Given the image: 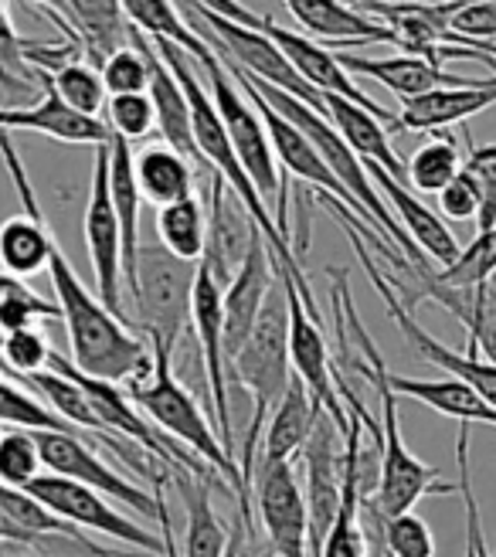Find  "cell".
I'll return each instance as SVG.
<instances>
[{
  "mask_svg": "<svg viewBox=\"0 0 496 557\" xmlns=\"http://www.w3.org/2000/svg\"><path fill=\"white\" fill-rule=\"evenodd\" d=\"M368 174L374 181V187L381 190L384 205L392 208V214L398 218V225L408 232V238L416 242L422 248V256L435 265V269H449L459 256L462 248L456 242V235L446 228V221L438 218L425 201L416 198V190H411L408 184L395 181L388 171H381L377 163H364Z\"/></svg>",
  "mask_w": 496,
  "mask_h": 557,
  "instance_id": "18",
  "label": "cell"
},
{
  "mask_svg": "<svg viewBox=\"0 0 496 557\" xmlns=\"http://www.w3.org/2000/svg\"><path fill=\"white\" fill-rule=\"evenodd\" d=\"M208 248H204V265L214 275V283L228 289V283L238 275L248 248H252V238L259 235V225L248 211L241 208V201L228 190V184L222 177H211V194H208Z\"/></svg>",
  "mask_w": 496,
  "mask_h": 557,
  "instance_id": "16",
  "label": "cell"
},
{
  "mask_svg": "<svg viewBox=\"0 0 496 557\" xmlns=\"http://www.w3.org/2000/svg\"><path fill=\"white\" fill-rule=\"evenodd\" d=\"M99 72H102L109 96H129V92L150 89V62L133 41L126 48H120L116 54H109Z\"/></svg>",
  "mask_w": 496,
  "mask_h": 557,
  "instance_id": "40",
  "label": "cell"
},
{
  "mask_svg": "<svg viewBox=\"0 0 496 557\" xmlns=\"http://www.w3.org/2000/svg\"><path fill=\"white\" fill-rule=\"evenodd\" d=\"M489 106H496V75L480 78L476 86L462 89H435L429 96L401 102V113L395 116L398 133H443L446 126L466 123L470 116L486 113Z\"/></svg>",
  "mask_w": 496,
  "mask_h": 557,
  "instance_id": "22",
  "label": "cell"
},
{
  "mask_svg": "<svg viewBox=\"0 0 496 557\" xmlns=\"http://www.w3.org/2000/svg\"><path fill=\"white\" fill-rule=\"evenodd\" d=\"M123 17L150 41L177 45L187 59H195V62L211 54V45L184 21L174 0H123Z\"/></svg>",
  "mask_w": 496,
  "mask_h": 557,
  "instance_id": "30",
  "label": "cell"
},
{
  "mask_svg": "<svg viewBox=\"0 0 496 557\" xmlns=\"http://www.w3.org/2000/svg\"><path fill=\"white\" fill-rule=\"evenodd\" d=\"M51 344L41 330H17V333H8L4 344H0V357H4V364L11 368V381L17 377H27V374H38V371H48V360H51Z\"/></svg>",
  "mask_w": 496,
  "mask_h": 557,
  "instance_id": "42",
  "label": "cell"
},
{
  "mask_svg": "<svg viewBox=\"0 0 496 557\" xmlns=\"http://www.w3.org/2000/svg\"><path fill=\"white\" fill-rule=\"evenodd\" d=\"M133 144H126L123 136H109V194H113V208L123 228V272L126 286L136 272V259H140V205L144 194L136 184L133 171Z\"/></svg>",
  "mask_w": 496,
  "mask_h": 557,
  "instance_id": "28",
  "label": "cell"
},
{
  "mask_svg": "<svg viewBox=\"0 0 496 557\" xmlns=\"http://www.w3.org/2000/svg\"><path fill=\"white\" fill-rule=\"evenodd\" d=\"M0 422L14 429H27V432H75L38 395H32L27 387H21L17 381L4 374H0Z\"/></svg>",
  "mask_w": 496,
  "mask_h": 557,
  "instance_id": "34",
  "label": "cell"
},
{
  "mask_svg": "<svg viewBox=\"0 0 496 557\" xmlns=\"http://www.w3.org/2000/svg\"><path fill=\"white\" fill-rule=\"evenodd\" d=\"M364 531H368V537H374V544H377V554H381V557H392L388 550H384V544H381V534H377V527H374L371 520H368V527H364Z\"/></svg>",
  "mask_w": 496,
  "mask_h": 557,
  "instance_id": "47",
  "label": "cell"
},
{
  "mask_svg": "<svg viewBox=\"0 0 496 557\" xmlns=\"http://www.w3.org/2000/svg\"><path fill=\"white\" fill-rule=\"evenodd\" d=\"M496 272V228L476 232V238L462 248V256L449 269H435L438 283L466 289V286H483Z\"/></svg>",
  "mask_w": 496,
  "mask_h": 557,
  "instance_id": "37",
  "label": "cell"
},
{
  "mask_svg": "<svg viewBox=\"0 0 496 557\" xmlns=\"http://www.w3.org/2000/svg\"><path fill=\"white\" fill-rule=\"evenodd\" d=\"M438 211L452 221H476L480 218V187L470 174H459L443 194H438Z\"/></svg>",
  "mask_w": 496,
  "mask_h": 557,
  "instance_id": "43",
  "label": "cell"
},
{
  "mask_svg": "<svg viewBox=\"0 0 496 557\" xmlns=\"http://www.w3.org/2000/svg\"><path fill=\"white\" fill-rule=\"evenodd\" d=\"M388 275V272H384ZM388 283L395 286L398 299L416 313V306L432 299L438 302L443 310H449L462 326L470 333V344L466 347H476L489 364H496V272L486 278L483 286H446L438 283L435 265H411L405 275H388Z\"/></svg>",
  "mask_w": 496,
  "mask_h": 557,
  "instance_id": "11",
  "label": "cell"
},
{
  "mask_svg": "<svg viewBox=\"0 0 496 557\" xmlns=\"http://www.w3.org/2000/svg\"><path fill=\"white\" fill-rule=\"evenodd\" d=\"M106 126L113 136H123L126 144L144 139L157 129V109L150 92H129V96H109L106 102Z\"/></svg>",
  "mask_w": 496,
  "mask_h": 557,
  "instance_id": "38",
  "label": "cell"
},
{
  "mask_svg": "<svg viewBox=\"0 0 496 557\" xmlns=\"http://www.w3.org/2000/svg\"><path fill=\"white\" fill-rule=\"evenodd\" d=\"M347 4H354V8H357V4H361V0H347Z\"/></svg>",
  "mask_w": 496,
  "mask_h": 557,
  "instance_id": "49",
  "label": "cell"
},
{
  "mask_svg": "<svg viewBox=\"0 0 496 557\" xmlns=\"http://www.w3.org/2000/svg\"><path fill=\"white\" fill-rule=\"evenodd\" d=\"M283 4L299 21V27H307L320 41H330V48H357L377 41L395 45V32L388 24L368 11H357L347 0H283Z\"/></svg>",
  "mask_w": 496,
  "mask_h": 557,
  "instance_id": "21",
  "label": "cell"
},
{
  "mask_svg": "<svg viewBox=\"0 0 496 557\" xmlns=\"http://www.w3.org/2000/svg\"><path fill=\"white\" fill-rule=\"evenodd\" d=\"M27 493H32L35 499H41L54 517H62L65 523L78 527V531L106 534L120 544H129L133 550L168 557V550L174 544L171 527H163V541H160L153 531H147L144 523H136L126 513H120L113 499H106L102 493L82 486V483H72L65 476H54V472H41V476L27 486Z\"/></svg>",
  "mask_w": 496,
  "mask_h": 557,
  "instance_id": "10",
  "label": "cell"
},
{
  "mask_svg": "<svg viewBox=\"0 0 496 557\" xmlns=\"http://www.w3.org/2000/svg\"><path fill=\"white\" fill-rule=\"evenodd\" d=\"M235 374L238 384L252 395V425H248L245 445H241V476L245 486H252L256 476V456L265 432V414L283 401L286 387L293 384V357H289V296L286 283L275 275V283L265 296V306L259 313V323L252 337L245 341L238 357L232 360L228 377Z\"/></svg>",
  "mask_w": 496,
  "mask_h": 557,
  "instance_id": "3",
  "label": "cell"
},
{
  "mask_svg": "<svg viewBox=\"0 0 496 557\" xmlns=\"http://www.w3.org/2000/svg\"><path fill=\"white\" fill-rule=\"evenodd\" d=\"M195 65L201 69V75H208V86H211L208 92L218 106V113H222V123L232 136L248 181L256 184L259 198L269 205V211L275 214V225H280L283 238L289 242V184H286L289 177L280 171V160H275L272 139H269V129L259 116V109L241 92L235 75L218 62L214 51Z\"/></svg>",
  "mask_w": 496,
  "mask_h": 557,
  "instance_id": "5",
  "label": "cell"
},
{
  "mask_svg": "<svg viewBox=\"0 0 496 557\" xmlns=\"http://www.w3.org/2000/svg\"><path fill=\"white\" fill-rule=\"evenodd\" d=\"M337 221H340V228H344L347 242L354 245L357 259H361V265H364V272H368V278H371L374 293L381 296L384 310H388V317H392L395 326L401 330L405 344H408L411 350H416L422 360H429L432 368H443L449 377H456V381H462V384H470L480 398H486V401L496 408V364H489V360H486L476 347L452 350V347H446L443 341H435L432 333L416 320V313H411L408 306L398 299L395 286L388 283V275H384V272L377 269L374 252L368 248V242H364L361 235H357V228L350 225V221H344V218H337Z\"/></svg>",
  "mask_w": 496,
  "mask_h": 557,
  "instance_id": "7",
  "label": "cell"
},
{
  "mask_svg": "<svg viewBox=\"0 0 496 557\" xmlns=\"http://www.w3.org/2000/svg\"><path fill=\"white\" fill-rule=\"evenodd\" d=\"M317 418H320V405L307 392V384L293 374V384L286 387L283 401L269 414V425H265L262 445H259V459L296 462L317 425Z\"/></svg>",
  "mask_w": 496,
  "mask_h": 557,
  "instance_id": "26",
  "label": "cell"
},
{
  "mask_svg": "<svg viewBox=\"0 0 496 557\" xmlns=\"http://www.w3.org/2000/svg\"><path fill=\"white\" fill-rule=\"evenodd\" d=\"M0 435H4V432H0Z\"/></svg>",
  "mask_w": 496,
  "mask_h": 557,
  "instance_id": "51",
  "label": "cell"
},
{
  "mask_svg": "<svg viewBox=\"0 0 496 557\" xmlns=\"http://www.w3.org/2000/svg\"><path fill=\"white\" fill-rule=\"evenodd\" d=\"M275 275L286 283V296H289V357H293V374L307 384V392L313 395V401L320 405V411H326L334 422L350 432L354 414H347L340 392H337V368L334 360L326 354V341H323V330L317 323V317L307 310V302L296 293V275L289 269H283L280 262L272 259Z\"/></svg>",
  "mask_w": 496,
  "mask_h": 557,
  "instance_id": "14",
  "label": "cell"
},
{
  "mask_svg": "<svg viewBox=\"0 0 496 557\" xmlns=\"http://www.w3.org/2000/svg\"><path fill=\"white\" fill-rule=\"evenodd\" d=\"M459 174H462V153L446 129L435 133V139L422 144L408 160V187H416L422 194H443Z\"/></svg>",
  "mask_w": 496,
  "mask_h": 557,
  "instance_id": "33",
  "label": "cell"
},
{
  "mask_svg": "<svg viewBox=\"0 0 496 557\" xmlns=\"http://www.w3.org/2000/svg\"><path fill=\"white\" fill-rule=\"evenodd\" d=\"M133 171H136V184H140L144 201H150L153 208H168L195 194L198 166L168 144L144 147L133 157Z\"/></svg>",
  "mask_w": 496,
  "mask_h": 557,
  "instance_id": "29",
  "label": "cell"
},
{
  "mask_svg": "<svg viewBox=\"0 0 496 557\" xmlns=\"http://www.w3.org/2000/svg\"><path fill=\"white\" fill-rule=\"evenodd\" d=\"M340 283H334V299H337V330H340V354H344V364H350L357 374L364 381H371V387L377 392V401H381V411H377V429L381 435L374 438L377 453H381V480H377V493L364 504L381 513L384 520L392 517H401V513H411V507L419 504L425 496H449L456 493L459 486L446 483L438 476L435 466H425L419 456L408 453V445L401 438V425H398V395L388 381V364H384V357L377 354L374 341L368 326L361 323L354 310V299H350V289L344 283L340 269H334Z\"/></svg>",
  "mask_w": 496,
  "mask_h": 557,
  "instance_id": "1",
  "label": "cell"
},
{
  "mask_svg": "<svg viewBox=\"0 0 496 557\" xmlns=\"http://www.w3.org/2000/svg\"><path fill=\"white\" fill-rule=\"evenodd\" d=\"M201 4L211 8L214 14H222V17L235 21V24H245V27H252V32L265 35L275 48H280V51L286 54V62H289L302 78H307L317 92L344 96V99H350V102H357V106L371 109V113H374L377 120L388 123V129L395 126V116H398V113H388V109L377 106L368 92H361V89L354 86V75L340 65L337 51H330L326 45H320V41H313V38H307V35L293 32V27L275 24V21L265 17V14H256V11L241 8L238 0H201Z\"/></svg>",
  "mask_w": 496,
  "mask_h": 557,
  "instance_id": "8",
  "label": "cell"
},
{
  "mask_svg": "<svg viewBox=\"0 0 496 557\" xmlns=\"http://www.w3.org/2000/svg\"><path fill=\"white\" fill-rule=\"evenodd\" d=\"M275 283V269H272V252L262 238V232L252 238V248L238 269V275L228 283V289L222 293V337H225V360L232 368V360L238 357V350L245 347V341L252 337V330L259 323V313L265 306V296Z\"/></svg>",
  "mask_w": 496,
  "mask_h": 557,
  "instance_id": "15",
  "label": "cell"
},
{
  "mask_svg": "<svg viewBox=\"0 0 496 557\" xmlns=\"http://www.w3.org/2000/svg\"><path fill=\"white\" fill-rule=\"evenodd\" d=\"M0 541H14V544H32V537H27L24 531H17V527L0 513Z\"/></svg>",
  "mask_w": 496,
  "mask_h": 557,
  "instance_id": "44",
  "label": "cell"
},
{
  "mask_svg": "<svg viewBox=\"0 0 496 557\" xmlns=\"http://www.w3.org/2000/svg\"><path fill=\"white\" fill-rule=\"evenodd\" d=\"M0 129L41 133V136L59 139V144H75V147H102L109 144V136H113L106 120H89V116H78L75 109H69L59 99V92L51 89L48 72H45V96L35 106H0Z\"/></svg>",
  "mask_w": 496,
  "mask_h": 557,
  "instance_id": "19",
  "label": "cell"
},
{
  "mask_svg": "<svg viewBox=\"0 0 496 557\" xmlns=\"http://www.w3.org/2000/svg\"><path fill=\"white\" fill-rule=\"evenodd\" d=\"M38 445H41V459L45 469L54 472V476H65L72 483H82L96 493H102L113 504L129 507L133 513H140L160 527H171L168 507H163L160 493L144 490L140 483L126 480L116 466H109L92 445L82 438L78 432H35Z\"/></svg>",
  "mask_w": 496,
  "mask_h": 557,
  "instance_id": "9",
  "label": "cell"
},
{
  "mask_svg": "<svg viewBox=\"0 0 496 557\" xmlns=\"http://www.w3.org/2000/svg\"><path fill=\"white\" fill-rule=\"evenodd\" d=\"M201 262L171 256L163 245H140V259L129 278L133 323L147 344L177 354L184 330L190 326V302H195Z\"/></svg>",
  "mask_w": 496,
  "mask_h": 557,
  "instance_id": "6",
  "label": "cell"
},
{
  "mask_svg": "<svg viewBox=\"0 0 496 557\" xmlns=\"http://www.w3.org/2000/svg\"><path fill=\"white\" fill-rule=\"evenodd\" d=\"M462 171L470 174L480 187V218L476 228L489 232L496 228V144H473L462 157Z\"/></svg>",
  "mask_w": 496,
  "mask_h": 557,
  "instance_id": "41",
  "label": "cell"
},
{
  "mask_svg": "<svg viewBox=\"0 0 496 557\" xmlns=\"http://www.w3.org/2000/svg\"><path fill=\"white\" fill-rule=\"evenodd\" d=\"M129 41L147 54L150 62V99H153V109H157V133L168 147H174L181 157H187L190 163L198 166L201 174H208V166L201 160V150H198V139H195V120H190V102L181 89L177 75L171 72V65L160 59V51L153 48V41L147 35H140L136 27L129 24ZM214 177V174H208Z\"/></svg>",
  "mask_w": 496,
  "mask_h": 557,
  "instance_id": "17",
  "label": "cell"
},
{
  "mask_svg": "<svg viewBox=\"0 0 496 557\" xmlns=\"http://www.w3.org/2000/svg\"><path fill=\"white\" fill-rule=\"evenodd\" d=\"M150 354H153L150 374L133 381V387H126L133 405L140 408L160 432H168L174 442H181L190 456L208 462L225 483L238 486V493H248L241 466L228 456L225 442L214 432L208 411L198 405V395L177 377L174 354L163 347H153V344H150Z\"/></svg>",
  "mask_w": 496,
  "mask_h": 557,
  "instance_id": "4",
  "label": "cell"
},
{
  "mask_svg": "<svg viewBox=\"0 0 496 557\" xmlns=\"http://www.w3.org/2000/svg\"><path fill=\"white\" fill-rule=\"evenodd\" d=\"M392 387L398 398L422 401L438 414L456 418L459 425H489L496 429V408L480 398L470 384H462L456 377H405V374H388Z\"/></svg>",
  "mask_w": 496,
  "mask_h": 557,
  "instance_id": "27",
  "label": "cell"
},
{
  "mask_svg": "<svg viewBox=\"0 0 496 557\" xmlns=\"http://www.w3.org/2000/svg\"><path fill=\"white\" fill-rule=\"evenodd\" d=\"M62 11L69 14L72 27L54 17L51 21L65 27L69 38L86 51V62L102 69L109 54H116L120 48L129 45V24L123 17V0H62Z\"/></svg>",
  "mask_w": 496,
  "mask_h": 557,
  "instance_id": "24",
  "label": "cell"
},
{
  "mask_svg": "<svg viewBox=\"0 0 496 557\" xmlns=\"http://www.w3.org/2000/svg\"><path fill=\"white\" fill-rule=\"evenodd\" d=\"M35 4H62V0H35Z\"/></svg>",
  "mask_w": 496,
  "mask_h": 557,
  "instance_id": "48",
  "label": "cell"
},
{
  "mask_svg": "<svg viewBox=\"0 0 496 557\" xmlns=\"http://www.w3.org/2000/svg\"><path fill=\"white\" fill-rule=\"evenodd\" d=\"M174 483L184 496V510H187V537L181 557H228L235 531L225 527V520L214 510L211 476L184 469L174 476Z\"/></svg>",
  "mask_w": 496,
  "mask_h": 557,
  "instance_id": "25",
  "label": "cell"
},
{
  "mask_svg": "<svg viewBox=\"0 0 496 557\" xmlns=\"http://www.w3.org/2000/svg\"><path fill=\"white\" fill-rule=\"evenodd\" d=\"M252 493L265 544L280 557H310V510L296 476V462L259 459Z\"/></svg>",
  "mask_w": 496,
  "mask_h": 557,
  "instance_id": "13",
  "label": "cell"
},
{
  "mask_svg": "<svg viewBox=\"0 0 496 557\" xmlns=\"http://www.w3.org/2000/svg\"><path fill=\"white\" fill-rule=\"evenodd\" d=\"M241 557H280L272 547H241Z\"/></svg>",
  "mask_w": 496,
  "mask_h": 557,
  "instance_id": "46",
  "label": "cell"
},
{
  "mask_svg": "<svg viewBox=\"0 0 496 557\" xmlns=\"http://www.w3.org/2000/svg\"><path fill=\"white\" fill-rule=\"evenodd\" d=\"M41 320H62V310H59V302L38 296L27 283L0 299V333H4V337L17 330H32Z\"/></svg>",
  "mask_w": 496,
  "mask_h": 557,
  "instance_id": "39",
  "label": "cell"
},
{
  "mask_svg": "<svg viewBox=\"0 0 496 557\" xmlns=\"http://www.w3.org/2000/svg\"><path fill=\"white\" fill-rule=\"evenodd\" d=\"M48 82L51 89L59 92V99L75 109L78 116H89V120H102L106 113V102H109V92H106V82H102V72L86 62V59H72V62H62L59 69L48 72Z\"/></svg>",
  "mask_w": 496,
  "mask_h": 557,
  "instance_id": "32",
  "label": "cell"
},
{
  "mask_svg": "<svg viewBox=\"0 0 496 557\" xmlns=\"http://www.w3.org/2000/svg\"><path fill=\"white\" fill-rule=\"evenodd\" d=\"M340 65L350 75H364L374 78L377 86L395 92L401 102L429 96L435 89H462V86H476L480 78H466V75H449L446 69H438L419 54H392V59H368V54H354V51H337Z\"/></svg>",
  "mask_w": 496,
  "mask_h": 557,
  "instance_id": "20",
  "label": "cell"
},
{
  "mask_svg": "<svg viewBox=\"0 0 496 557\" xmlns=\"http://www.w3.org/2000/svg\"><path fill=\"white\" fill-rule=\"evenodd\" d=\"M361 510L368 513V520L377 527L381 544L392 557H435V537L429 531V523L419 513H401L384 520L381 513H374L364 499H361Z\"/></svg>",
  "mask_w": 496,
  "mask_h": 557,
  "instance_id": "35",
  "label": "cell"
},
{
  "mask_svg": "<svg viewBox=\"0 0 496 557\" xmlns=\"http://www.w3.org/2000/svg\"><path fill=\"white\" fill-rule=\"evenodd\" d=\"M323 116L337 126V133L347 139V147L361 157L364 163H377L381 171H388L395 181L408 184V163L392 147V129L384 120H377L371 109L357 106L344 96L323 92Z\"/></svg>",
  "mask_w": 496,
  "mask_h": 557,
  "instance_id": "23",
  "label": "cell"
},
{
  "mask_svg": "<svg viewBox=\"0 0 496 557\" xmlns=\"http://www.w3.org/2000/svg\"><path fill=\"white\" fill-rule=\"evenodd\" d=\"M157 235H160V245L168 248L171 256L187 259V262H201L204 248H208V211H204V205L190 194V198H184V201L157 208Z\"/></svg>",
  "mask_w": 496,
  "mask_h": 557,
  "instance_id": "31",
  "label": "cell"
},
{
  "mask_svg": "<svg viewBox=\"0 0 496 557\" xmlns=\"http://www.w3.org/2000/svg\"><path fill=\"white\" fill-rule=\"evenodd\" d=\"M86 248L96 275L99 299L109 313L123 320V299H126V272H123V228L109 194V144L96 147L92 160V184H89V205H86Z\"/></svg>",
  "mask_w": 496,
  "mask_h": 557,
  "instance_id": "12",
  "label": "cell"
},
{
  "mask_svg": "<svg viewBox=\"0 0 496 557\" xmlns=\"http://www.w3.org/2000/svg\"><path fill=\"white\" fill-rule=\"evenodd\" d=\"M486 557H496V550H493V554H486Z\"/></svg>",
  "mask_w": 496,
  "mask_h": 557,
  "instance_id": "50",
  "label": "cell"
},
{
  "mask_svg": "<svg viewBox=\"0 0 496 557\" xmlns=\"http://www.w3.org/2000/svg\"><path fill=\"white\" fill-rule=\"evenodd\" d=\"M41 469H45V459H41V445L35 432L11 429L0 435V483L14 490H27L41 476Z\"/></svg>",
  "mask_w": 496,
  "mask_h": 557,
  "instance_id": "36",
  "label": "cell"
},
{
  "mask_svg": "<svg viewBox=\"0 0 496 557\" xmlns=\"http://www.w3.org/2000/svg\"><path fill=\"white\" fill-rule=\"evenodd\" d=\"M48 272H51V289L54 299H59L62 320L69 326L75 368L82 374L113 384H123L129 377L133 381L147 377L153 368L147 337L126 326L116 313H109L106 302L89 293V286L78 278L59 242L51 248Z\"/></svg>",
  "mask_w": 496,
  "mask_h": 557,
  "instance_id": "2",
  "label": "cell"
},
{
  "mask_svg": "<svg viewBox=\"0 0 496 557\" xmlns=\"http://www.w3.org/2000/svg\"><path fill=\"white\" fill-rule=\"evenodd\" d=\"M17 286H24L21 278H14V275H8L4 269H0V299H4L8 293H14Z\"/></svg>",
  "mask_w": 496,
  "mask_h": 557,
  "instance_id": "45",
  "label": "cell"
}]
</instances>
